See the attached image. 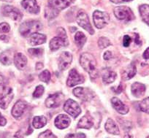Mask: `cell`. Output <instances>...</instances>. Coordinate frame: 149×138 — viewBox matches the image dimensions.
I'll list each match as a JSON object with an SVG mask.
<instances>
[{
  "instance_id": "37",
  "label": "cell",
  "mask_w": 149,
  "mask_h": 138,
  "mask_svg": "<svg viewBox=\"0 0 149 138\" xmlns=\"http://www.w3.org/2000/svg\"><path fill=\"white\" fill-rule=\"evenodd\" d=\"M38 138H57V137L52 133L51 131L46 130L45 131V132H42V133L39 135V137Z\"/></svg>"
},
{
  "instance_id": "36",
  "label": "cell",
  "mask_w": 149,
  "mask_h": 138,
  "mask_svg": "<svg viewBox=\"0 0 149 138\" xmlns=\"http://www.w3.org/2000/svg\"><path fill=\"white\" fill-rule=\"evenodd\" d=\"M28 51L31 56L34 57H40L43 54V50L41 48H30Z\"/></svg>"
},
{
  "instance_id": "24",
  "label": "cell",
  "mask_w": 149,
  "mask_h": 138,
  "mask_svg": "<svg viewBox=\"0 0 149 138\" xmlns=\"http://www.w3.org/2000/svg\"><path fill=\"white\" fill-rule=\"evenodd\" d=\"M67 45L66 44L65 42L62 40L61 38L58 37H55L51 40L50 42V48L51 51H55L56 50L59 49L63 46H67Z\"/></svg>"
},
{
  "instance_id": "48",
  "label": "cell",
  "mask_w": 149,
  "mask_h": 138,
  "mask_svg": "<svg viewBox=\"0 0 149 138\" xmlns=\"http://www.w3.org/2000/svg\"><path fill=\"white\" fill-rule=\"evenodd\" d=\"M77 138H86V135L84 133L77 134Z\"/></svg>"
},
{
  "instance_id": "7",
  "label": "cell",
  "mask_w": 149,
  "mask_h": 138,
  "mask_svg": "<svg viewBox=\"0 0 149 138\" xmlns=\"http://www.w3.org/2000/svg\"><path fill=\"white\" fill-rule=\"evenodd\" d=\"M64 110L73 118H77L81 113V109L78 102L74 100L69 99L64 105Z\"/></svg>"
},
{
  "instance_id": "45",
  "label": "cell",
  "mask_w": 149,
  "mask_h": 138,
  "mask_svg": "<svg viewBox=\"0 0 149 138\" xmlns=\"http://www.w3.org/2000/svg\"><path fill=\"white\" fill-rule=\"evenodd\" d=\"M65 138H77V134L74 135V134H69L65 136Z\"/></svg>"
},
{
  "instance_id": "17",
  "label": "cell",
  "mask_w": 149,
  "mask_h": 138,
  "mask_svg": "<svg viewBox=\"0 0 149 138\" xmlns=\"http://www.w3.org/2000/svg\"><path fill=\"white\" fill-rule=\"evenodd\" d=\"M47 37L43 34H40V33L35 32L33 33L32 34L29 36V43L31 45H39L43 44L46 42Z\"/></svg>"
},
{
  "instance_id": "28",
  "label": "cell",
  "mask_w": 149,
  "mask_h": 138,
  "mask_svg": "<svg viewBox=\"0 0 149 138\" xmlns=\"http://www.w3.org/2000/svg\"><path fill=\"white\" fill-rule=\"evenodd\" d=\"M33 126L35 129H40L44 126H45L47 123V118L43 116H35L33 118Z\"/></svg>"
},
{
  "instance_id": "30",
  "label": "cell",
  "mask_w": 149,
  "mask_h": 138,
  "mask_svg": "<svg viewBox=\"0 0 149 138\" xmlns=\"http://www.w3.org/2000/svg\"><path fill=\"white\" fill-rule=\"evenodd\" d=\"M59 12L48 6L45 10V17L48 19H53L58 15Z\"/></svg>"
},
{
  "instance_id": "2",
  "label": "cell",
  "mask_w": 149,
  "mask_h": 138,
  "mask_svg": "<svg viewBox=\"0 0 149 138\" xmlns=\"http://www.w3.org/2000/svg\"><path fill=\"white\" fill-rule=\"evenodd\" d=\"M42 25L38 21H29L22 23L20 26L19 31L21 35L26 37L32 34L33 33L37 32L42 29Z\"/></svg>"
},
{
  "instance_id": "8",
  "label": "cell",
  "mask_w": 149,
  "mask_h": 138,
  "mask_svg": "<svg viewBox=\"0 0 149 138\" xmlns=\"http://www.w3.org/2000/svg\"><path fill=\"white\" fill-rule=\"evenodd\" d=\"M73 94L83 101L88 102L92 100L94 97V91L88 88L78 87L73 90Z\"/></svg>"
},
{
  "instance_id": "32",
  "label": "cell",
  "mask_w": 149,
  "mask_h": 138,
  "mask_svg": "<svg viewBox=\"0 0 149 138\" xmlns=\"http://www.w3.org/2000/svg\"><path fill=\"white\" fill-rule=\"evenodd\" d=\"M110 45H111V43H110V40L107 39V37H101L98 40V45L101 49H104Z\"/></svg>"
},
{
  "instance_id": "4",
  "label": "cell",
  "mask_w": 149,
  "mask_h": 138,
  "mask_svg": "<svg viewBox=\"0 0 149 138\" xmlns=\"http://www.w3.org/2000/svg\"><path fill=\"white\" fill-rule=\"evenodd\" d=\"M93 20L95 26L101 29L108 24L110 21V16L107 13L95 10L93 13Z\"/></svg>"
},
{
  "instance_id": "1",
  "label": "cell",
  "mask_w": 149,
  "mask_h": 138,
  "mask_svg": "<svg viewBox=\"0 0 149 138\" xmlns=\"http://www.w3.org/2000/svg\"><path fill=\"white\" fill-rule=\"evenodd\" d=\"M81 65L88 74L91 79H94L98 76V72L97 70V61L94 56L88 53H84L80 58Z\"/></svg>"
},
{
  "instance_id": "25",
  "label": "cell",
  "mask_w": 149,
  "mask_h": 138,
  "mask_svg": "<svg viewBox=\"0 0 149 138\" xmlns=\"http://www.w3.org/2000/svg\"><path fill=\"white\" fill-rule=\"evenodd\" d=\"M137 72V69H136L135 65L134 64H130V66L127 67L125 70H124L122 74V77L124 80H128L132 78Z\"/></svg>"
},
{
  "instance_id": "33",
  "label": "cell",
  "mask_w": 149,
  "mask_h": 138,
  "mask_svg": "<svg viewBox=\"0 0 149 138\" xmlns=\"http://www.w3.org/2000/svg\"><path fill=\"white\" fill-rule=\"evenodd\" d=\"M57 37H60V38L62 39L64 42L66 43V44L68 45L69 44V42H68V38H67V33H66L65 29L62 27H59V28L57 29Z\"/></svg>"
},
{
  "instance_id": "20",
  "label": "cell",
  "mask_w": 149,
  "mask_h": 138,
  "mask_svg": "<svg viewBox=\"0 0 149 138\" xmlns=\"http://www.w3.org/2000/svg\"><path fill=\"white\" fill-rule=\"evenodd\" d=\"M146 89V86L144 84L136 82V83H133L132 86V93L134 97H137V98H140L145 94Z\"/></svg>"
},
{
  "instance_id": "47",
  "label": "cell",
  "mask_w": 149,
  "mask_h": 138,
  "mask_svg": "<svg viewBox=\"0 0 149 138\" xmlns=\"http://www.w3.org/2000/svg\"><path fill=\"white\" fill-rule=\"evenodd\" d=\"M4 83H5V78L2 75H0V86L3 85Z\"/></svg>"
},
{
  "instance_id": "42",
  "label": "cell",
  "mask_w": 149,
  "mask_h": 138,
  "mask_svg": "<svg viewBox=\"0 0 149 138\" xmlns=\"http://www.w3.org/2000/svg\"><path fill=\"white\" fill-rule=\"evenodd\" d=\"M112 2L116 4H121L124 3V2H130V1H132V0H110Z\"/></svg>"
},
{
  "instance_id": "35",
  "label": "cell",
  "mask_w": 149,
  "mask_h": 138,
  "mask_svg": "<svg viewBox=\"0 0 149 138\" xmlns=\"http://www.w3.org/2000/svg\"><path fill=\"white\" fill-rule=\"evenodd\" d=\"M44 89H45L44 87L41 85L37 86L34 90V93H33V97L34 98H39V97H42L44 93Z\"/></svg>"
},
{
  "instance_id": "26",
  "label": "cell",
  "mask_w": 149,
  "mask_h": 138,
  "mask_svg": "<svg viewBox=\"0 0 149 138\" xmlns=\"http://www.w3.org/2000/svg\"><path fill=\"white\" fill-rule=\"evenodd\" d=\"M139 12L142 20L149 26V5H142L139 7Z\"/></svg>"
},
{
  "instance_id": "9",
  "label": "cell",
  "mask_w": 149,
  "mask_h": 138,
  "mask_svg": "<svg viewBox=\"0 0 149 138\" xmlns=\"http://www.w3.org/2000/svg\"><path fill=\"white\" fill-rule=\"evenodd\" d=\"M2 13L4 16L10 18L11 19L15 21H21L23 17L22 13L18 8L13 6H10V5L4 6L2 8Z\"/></svg>"
},
{
  "instance_id": "11",
  "label": "cell",
  "mask_w": 149,
  "mask_h": 138,
  "mask_svg": "<svg viewBox=\"0 0 149 138\" xmlns=\"http://www.w3.org/2000/svg\"><path fill=\"white\" fill-rule=\"evenodd\" d=\"M84 82V77L78 72L75 69H72L69 72L67 85L69 87H73L76 85L81 84Z\"/></svg>"
},
{
  "instance_id": "16",
  "label": "cell",
  "mask_w": 149,
  "mask_h": 138,
  "mask_svg": "<svg viewBox=\"0 0 149 138\" xmlns=\"http://www.w3.org/2000/svg\"><path fill=\"white\" fill-rule=\"evenodd\" d=\"M111 104L116 110L121 115L127 114L129 112V107L124 105L121 100L117 97H113L111 99Z\"/></svg>"
},
{
  "instance_id": "12",
  "label": "cell",
  "mask_w": 149,
  "mask_h": 138,
  "mask_svg": "<svg viewBox=\"0 0 149 138\" xmlns=\"http://www.w3.org/2000/svg\"><path fill=\"white\" fill-rule=\"evenodd\" d=\"M72 61V56L70 53L64 51L58 58V67L61 70H66L71 64Z\"/></svg>"
},
{
  "instance_id": "3",
  "label": "cell",
  "mask_w": 149,
  "mask_h": 138,
  "mask_svg": "<svg viewBox=\"0 0 149 138\" xmlns=\"http://www.w3.org/2000/svg\"><path fill=\"white\" fill-rule=\"evenodd\" d=\"M114 15L121 21H124L126 22L132 21L134 19V15L132 10L127 6H119L114 9Z\"/></svg>"
},
{
  "instance_id": "19",
  "label": "cell",
  "mask_w": 149,
  "mask_h": 138,
  "mask_svg": "<svg viewBox=\"0 0 149 138\" xmlns=\"http://www.w3.org/2000/svg\"><path fill=\"white\" fill-rule=\"evenodd\" d=\"M13 61L15 67L20 70H24L27 65V58L21 53H17L14 56Z\"/></svg>"
},
{
  "instance_id": "39",
  "label": "cell",
  "mask_w": 149,
  "mask_h": 138,
  "mask_svg": "<svg viewBox=\"0 0 149 138\" xmlns=\"http://www.w3.org/2000/svg\"><path fill=\"white\" fill-rule=\"evenodd\" d=\"M131 37L129 35H125L124 37V40H123V45H124V47H128L130 45V43H131Z\"/></svg>"
},
{
  "instance_id": "18",
  "label": "cell",
  "mask_w": 149,
  "mask_h": 138,
  "mask_svg": "<svg viewBox=\"0 0 149 138\" xmlns=\"http://www.w3.org/2000/svg\"><path fill=\"white\" fill-rule=\"evenodd\" d=\"M70 121H71V120L68 116L64 114H60L56 118L55 125L59 129H66L70 126Z\"/></svg>"
},
{
  "instance_id": "51",
  "label": "cell",
  "mask_w": 149,
  "mask_h": 138,
  "mask_svg": "<svg viewBox=\"0 0 149 138\" xmlns=\"http://www.w3.org/2000/svg\"><path fill=\"white\" fill-rule=\"evenodd\" d=\"M2 1H3V2H12L13 0H2Z\"/></svg>"
},
{
  "instance_id": "23",
  "label": "cell",
  "mask_w": 149,
  "mask_h": 138,
  "mask_svg": "<svg viewBox=\"0 0 149 138\" xmlns=\"http://www.w3.org/2000/svg\"><path fill=\"white\" fill-rule=\"evenodd\" d=\"M104 127H105L106 131H107L108 133L112 134V135H119V129H118V126H117L116 123H115V121H114L113 120H112V119H107Z\"/></svg>"
},
{
  "instance_id": "31",
  "label": "cell",
  "mask_w": 149,
  "mask_h": 138,
  "mask_svg": "<svg viewBox=\"0 0 149 138\" xmlns=\"http://www.w3.org/2000/svg\"><path fill=\"white\" fill-rule=\"evenodd\" d=\"M139 108L142 112L149 114V97L145 98L139 104Z\"/></svg>"
},
{
  "instance_id": "10",
  "label": "cell",
  "mask_w": 149,
  "mask_h": 138,
  "mask_svg": "<svg viewBox=\"0 0 149 138\" xmlns=\"http://www.w3.org/2000/svg\"><path fill=\"white\" fill-rule=\"evenodd\" d=\"M64 100V96L61 92L50 95L45 100V105L49 108H54L60 106Z\"/></svg>"
},
{
  "instance_id": "21",
  "label": "cell",
  "mask_w": 149,
  "mask_h": 138,
  "mask_svg": "<svg viewBox=\"0 0 149 138\" xmlns=\"http://www.w3.org/2000/svg\"><path fill=\"white\" fill-rule=\"evenodd\" d=\"M102 80L106 84H109L113 82L116 78V73L113 70H110L109 68H104L102 72Z\"/></svg>"
},
{
  "instance_id": "41",
  "label": "cell",
  "mask_w": 149,
  "mask_h": 138,
  "mask_svg": "<svg viewBox=\"0 0 149 138\" xmlns=\"http://www.w3.org/2000/svg\"><path fill=\"white\" fill-rule=\"evenodd\" d=\"M103 58H104V60L110 59L112 58V53L109 51H106L104 54V55H103Z\"/></svg>"
},
{
  "instance_id": "50",
  "label": "cell",
  "mask_w": 149,
  "mask_h": 138,
  "mask_svg": "<svg viewBox=\"0 0 149 138\" xmlns=\"http://www.w3.org/2000/svg\"><path fill=\"white\" fill-rule=\"evenodd\" d=\"M124 138H132V135H130L129 133H127L126 134L125 137H124Z\"/></svg>"
},
{
  "instance_id": "6",
  "label": "cell",
  "mask_w": 149,
  "mask_h": 138,
  "mask_svg": "<svg viewBox=\"0 0 149 138\" xmlns=\"http://www.w3.org/2000/svg\"><path fill=\"white\" fill-rule=\"evenodd\" d=\"M76 21L80 26H81L83 29L86 30L90 34H94V31L93 29L92 26H91V24L90 23L88 15L83 10H81L78 12V15H77Z\"/></svg>"
},
{
  "instance_id": "29",
  "label": "cell",
  "mask_w": 149,
  "mask_h": 138,
  "mask_svg": "<svg viewBox=\"0 0 149 138\" xmlns=\"http://www.w3.org/2000/svg\"><path fill=\"white\" fill-rule=\"evenodd\" d=\"M86 42V37L85 34L81 31H78L74 35V43L78 48H83V46Z\"/></svg>"
},
{
  "instance_id": "5",
  "label": "cell",
  "mask_w": 149,
  "mask_h": 138,
  "mask_svg": "<svg viewBox=\"0 0 149 138\" xmlns=\"http://www.w3.org/2000/svg\"><path fill=\"white\" fill-rule=\"evenodd\" d=\"M13 96L12 89L8 86H5L2 91L0 92V107L4 110L8 108L10 103L13 99Z\"/></svg>"
},
{
  "instance_id": "49",
  "label": "cell",
  "mask_w": 149,
  "mask_h": 138,
  "mask_svg": "<svg viewBox=\"0 0 149 138\" xmlns=\"http://www.w3.org/2000/svg\"><path fill=\"white\" fill-rule=\"evenodd\" d=\"M0 39H1L2 40H3V41H5V42L8 41V37L5 35L1 36V37H0Z\"/></svg>"
},
{
  "instance_id": "38",
  "label": "cell",
  "mask_w": 149,
  "mask_h": 138,
  "mask_svg": "<svg viewBox=\"0 0 149 138\" xmlns=\"http://www.w3.org/2000/svg\"><path fill=\"white\" fill-rule=\"evenodd\" d=\"M10 30V26L8 23L3 22L0 24V32L2 33H8Z\"/></svg>"
},
{
  "instance_id": "22",
  "label": "cell",
  "mask_w": 149,
  "mask_h": 138,
  "mask_svg": "<svg viewBox=\"0 0 149 138\" xmlns=\"http://www.w3.org/2000/svg\"><path fill=\"white\" fill-rule=\"evenodd\" d=\"M94 126V121L90 116H84L81 118L78 123V127L81 129H90Z\"/></svg>"
},
{
  "instance_id": "44",
  "label": "cell",
  "mask_w": 149,
  "mask_h": 138,
  "mask_svg": "<svg viewBox=\"0 0 149 138\" xmlns=\"http://www.w3.org/2000/svg\"><path fill=\"white\" fill-rule=\"evenodd\" d=\"M42 68H43V64H42V63L41 62L37 63V64H36V70H42Z\"/></svg>"
},
{
  "instance_id": "34",
  "label": "cell",
  "mask_w": 149,
  "mask_h": 138,
  "mask_svg": "<svg viewBox=\"0 0 149 138\" xmlns=\"http://www.w3.org/2000/svg\"><path fill=\"white\" fill-rule=\"evenodd\" d=\"M39 78L44 83H48L51 80V73L48 70H44L39 75Z\"/></svg>"
},
{
  "instance_id": "14",
  "label": "cell",
  "mask_w": 149,
  "mask_h": 138,
  "mask_svg": "<svg viewBox=\"0 0 149 138\" xmlns=\"http://www.w3.org/2000/svg\"><path fill=\"white\" fill-rule=\"evenodd\" d=\"M27 107V103L25 101H23V100H18L14 106L13 107L12 109V116H13L15 118H20L21 116H23V114L25 112L26 108Z\"/></svg>"
},
{
  "instance_id": "13",
  "label": "cell",
  "mask_w": 149,
  "mask_h": 138,
  "mask_svg": "<svg viewBox=\"0 0 149 138\" xmlns=\"http://www.w3.org/2000/svg\"><path fill=\"white\" fill-rule=\"evenodd\" d=\"M73 0H48V5L53 9L60 12L62 10L68 8Z\"/></svg>"
},
{
  "instance_id": "40",
  "label": "cell",
  "mask_w": 149,
  "mask_h": 138,
  "mask_svg": "<svg viewBox=\"0 0 149 138\" xmlns=\"http://www.w3.org/2000/svg\"><path fill=\"white\" fill-rule=\"evenodd\" d=\"M7 123V120L4 116H2V115L0 113V126H5Z\"/></svg>"
},
{
  "instance_id": "15",
  "label": "cell",
  "mask_w": 149,
  "mask_h": 138,
  "mask_svg": "<svg viewBox=\"0 0 149 138\" xmlns=\"http://www.w3.org/2000/svg\"><path fill=\"white\" fill-rule=\"evenodd\" d=\"M21 5L27 12L32 14L39 13L40 10L36 0H23L21 2Z\"/></svg>"
},
{
  "instance_id": "46",
  "label": "cell",
  "mask_w": 149,
  "mask_h": 138,
  "mask_svg": "<svg viewBox=\"0 0 149 138\" xmlns=\"http://www.w3.org/2000/svg\"><path fill=\"white\" fill-rule=\"evenodd\" d=\"M134 35H135V43H137V44H140V37H139V34H134Z\"/></svg>"
},
{
  "instance_id": "27",
  "label": "cell",
  "mask_w": 149,
  "mask_h": 138,
  "mask_svg": "<svg viewBox=\"0 0 149 138\" xmlns=\"http://www.w3.org/2000/svg\"><path fill=\"white\" fill-rule=\"evenodd\" d=\"M13 56L10 51H6L0 54V62L4 65H10L12 64Z\"/></svg>"
},
{
  "instance_id": "43",
  "label": "cell",
  "mask_w": 149,
  "mask_h": 138,
  "mask_svg": "<svg viewBox=\"0 0 149 138\" xmlns=\"http://www.w3.org/2000/svg\"><path fill=\"white\" fill-rule=\"evenodd\" d=\"M143 57L145 59H149V47L144 51Z\"/></svg>"
},
{
  "instance_id": "52",
  "label": "cell",
  "mask_w": 149,
  "mask_h": 138,
  "mask_svg": "<svg viewBox=\"0 0 149 138\" xmlns=\"http://www.w3.org/2000/svg\"><path fill=\"white\" fill-rule=\"evenodd\" d=\"M146 138H149V136H148V137H146Z\"/></svg>"
}]
</instances>
